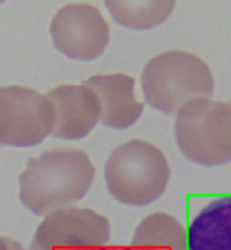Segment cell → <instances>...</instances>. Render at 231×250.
<instances>
[{
  "instance_id": "1",
  "label": "cell",
  "mask_w": 231,
  "mask_h": 250,
  "mask_svg": "<svg viewBox=\"0 0 231 250\" xmlns=\"http://www.w3.org/2000/svg\"><path fill=\"white\" fill-rule=\"evenodd\" d=\"M95 179L89 155L79 149H51L27 162L19 176V200L37 215L71 208Z\"/></svg>"
},
{
  "instance_id": "2",
  "label": "cell",
  "mask_w": 231,
  "mask_h": 250,
  "mask_svg": "<svg viewBox=\"0 0 231 250\" xmlns=\"http://www.w3.org/2000/svg\"><path fill=\"white\" fill-rule=\"evenodd\" d=\"M146 103L167 116L198 98H210L214 78L208 63L187 51H167L152 57L141 75Z\"/></svg>"
},
{
  "instance_id": "3",
  "label": "cell",
  "mask_w": 231,
  "mask_h": 250,
  "mask_svg": "<svg viewBox=\"0 0 231 250\" xmlns=\"http://www.w3.org/2000/svg\"><path fill=\"white\" fill-rule=\"evenodd\" d=\"M171 177L167 157L152 143L131 140L117 146L105 165L109 195L122 205L147 206L165 193Z\"/></svg>"
},
{
  "instance_id": "4",
  "label": "cell",
  "mask_w": 231,
  "mask_h": 250,
  "mask_svg": "<svg viewBox=\"0 0 231 250\" xmlns=\"http://www.w3.org/2000/svg\"><path fill=\"white\" fill-rule=\"evenodd\" d=\"M176 143L190 162L220 167L231 162V104L198 98L176 114Z\"/></svg>"
},
{
  "instance_id": "5",
  "label": "cell",
  "mask_w": 231,
  "mask_h": 250,
  "mask_svg": "<svg viewBox=\"0 0 231 250\" xmlns=\"http://www.w3.org/2000/svg\"><path fill=\"white\" fill-rule=\"evenodd\" d=\"M52 127L54 109L48 97L22 85L0 87V146H37Z\"/></svg>"
},
{
  "instance_id": "6",
  "label": "cell",
  "mask_w": 231,
  "mask_h": 250,
  "mask_svg": "<svg viewBox=\"0 0 231 250\" xmlns=\"http://www.w3.org/2000/svg\"><path fill=\"white\" fill-rule=\"evenodd\" d=\"M111 223L87 208H63L40 223L29 250H106Z\"/></svg>"
},
{
  "instance_id": "7",
  "label": "cell",
  "mask_w": 231,
  "mask_h": 250,
  "mask_svg": "<svg viewBox=\"0 0 231 250\" xmlns=\"http://www.w3.org/2000/svg\"><path fill=\"white\" fill-rule=\"evenodd\" d=\"M56 49L75 61H94L109 43V25L89 3L63 6L51 22Z\"/></svg>"
},
{
  "instance_id": "8",
  "label": "cell",
  "mask_w": 231,
  "mask_h": 250,
  "mask_svg": "<svg viewBox=\"0 0 231 250\" xmlns=\"http://www.w3.org/2000/svg\"><path fill=\"white\" fill-rule=\"evenodd\" d=\"M46 97L54 109L51 135L57 140H83L100 121V102L89 85H59L49 90Z\"/></svg>"
},
{
  "instance_id": "9",
  "label": "cell",
  "mask_w": 231,
  "mask_h": 250,
  "mask_svg": "<svg viewBox=\"0 0 231 250\" xmlns=\"http://www.w3.org/2000/svg\"><path fill=\"white\" fill-rule=\"evenodd\" d=\"M100 102V122L105 127L125 130L143 114L144 104L135 97V80L125 73L95 75L87 80Z\"/></svg>"
},
{
  "instance_id": "10",
  "label": "cell",
  "mask_w": 231,
  "mask_h": 250,
  "mask_svg": "<svg viewBox=\"0 0 231 250\" xmlns=\"http://www.w3.org/2000/svg\"><path fill=\"white\" fill-rule=\"evenodd\" d=\"M186 234L189 250H231V195L209 201Z\"/></svg>"
},
{
  "instance_id": "11",
  "label": "cell",
  "mask_w": 231,
  "mask_h": 250,
  "mask_svg": "<svg viewBox=\"0 0 231 250\" xmlns=\"http://www.w3.org/2000/svg\"><path fill=\"white\" fill-rule=\"evenodd\" d=\"M130 250H189L181 222L167 212H155L136 227Z\"/></svg>"
},
{
  "instance_id": "12",
  "label": "cell",
  "mask_w": 231,
  "mask_h": 250,
  "mask_svg": "<svg viewBox=\"0 0 231 250\" xmlns=\"http://www.w3.org/2000/svg\"><path fill=\"white\" fill-rule=\"evenodd\" d=\"M111 16L127 29H154L167 21L176 0H105Z\"/></svg>"
},
{
  "instance_id": "13",
  "label": "cell",
  "mask_w": 231,
  "mask_h": 250,
  "mask_svg": "<svg viewBox=\"0 0 231 250\" xmlns=\"http://www.w3.org/2000/svg\"><path fill=\"white\" fill-rule=\"evenodd\" d=\"M0 250H25L21 242H18L6 236H0Z\"/></svg>"
},
{
  "instance_id": "14",
  "label": "cell",
  "mask_w": 231,
  "mask_h": 250,
  "mask_svg": "<svg viewBox=\"0 0 231 250\" xmlns=\"http://www.w3.org/2000/svg\"><path fill=\"white\" fill-rule=\"evenodd\" d=\"M106 250H130L128 247H108Z\"/></svg>"
},
{
  "instance_id": "15",
  "label": "cell",
  "mask_w": 231,
  "mask_h": 250,
  "mask_svg": "<svg viewBox=\"0 0 231 250\" xmlns=\"http://www.w3.org/2000/svg\"><path fill=\"white\" fill-rule=\"evenodd\" d=\"M3 2H5V0H0V5H2V3H3Z\"/></svg>"
},
{
  "instance_id": "16",
  "label": "cell",
  "mask_w": 231,
  "mask_h": 250,
  "mask_svg": "<svg viewBox=\"0 0 231 250\" xmlns=\"http://www.w3.org/2000/svg\"><path fill=\"white\" fill-rule=\"evenodd\" d=\"M230 104H231V102H230Z\"/></svg>"
}]
</instances>
